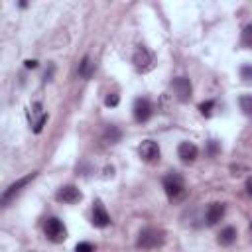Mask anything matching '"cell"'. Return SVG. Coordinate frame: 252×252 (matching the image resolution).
I'll list each match as a JSON object with an SVG mask.
<instances>
[{"instance_id":"cell-3","label":"cell","mask_w":252,"mask_h":252,"mask_svg":"<svg viewBox=\"0 0 252 252\" xmlns=\"http://www.w3.org/2000/svg\"><path fill=\"white\" fill-rule=\"evenodd\" d=\"M43 232H45V238L51 240V242H55V244H59V242H63L67 238V228H65V224L57 217H49L45 220Z\"/></svg>"},{"instance_id":"cell-20","label":"cell","mask_w":252,"mask_h":252,"mask_svg":"<svg viewBox=\"0 0 252 252\" xmlns=\"http://www.w3.org/2000/svg\"><path fill=\"white\" fill-rule=\"evenodd\" d=\"M75 252H94V246L91 242H79L75 246Z\"/></svg>"},{"instance_id":"cell-23","label":"cell","mask_w":252,"mask_h":252,"mask_svg":"<svg viewBox=\"0 0 252 252\" xmlns=\"http://www.w3.org/2000/svg\"><path fill=\"white\" fill-rule=\"evenodd\" d=\"M219 150H220L219 142H217V140H211V142H209V154H211V156H215Z\"/></svg>"},{"instance_id":"cell-5","label":"cell","mask_w":252,"mask_h":252,"mask_svg":"<svg viewBox=\"0 0 252 252\" xmlns=\"http://www.w3.org/2000/svg\"><path fill=\"white\" fill-rule=\"evenodd\" d=\"M171 89L175 93V96L181 100V102H187L191 98V93H193V87H191V81L187 77H175L171 81Z\"/></svg>"},{"instance_id":"cell-2","label":"cell","mask_w":252,"mask_h":252,"mask_svg":"<svg viewBox=\"0 0 252 252\" xmlns=\"http://www.w3.org/2000/svg\"><path fill=\"white\" fill-rule=\"evenodd\" d=\"M163 240H165V232L163 230L148 226V228L140 230L138 240H136V246L138 248H158V246L163 244Z\"/></svg>"},{"instance_id":"cell-21","label":"cell","mask_w":252,"mask_h":252,"mask_svg":"<svg viewBox=\"0 0 252 252\" xmlns=\"http://www.w3.org/2000/svg\"><path fill=\"white\" fill-rule=\"evenodd\" d=\"M240 77L244 81H252V65H242L240 67Z\"/></svg>"},{"instance_id":"cell-14","label":"cell","mask_w":252,"mask_h":252,"mask_svg":"<svg viewBox=\"0 0 252 252\" xmlns=\"http://www.w3.org/2000/svg\"><path fill=\"white\" fill-rule=\"evenodd\" d=\"M234 240H236V228H234V226L222 228L220 234H219V238H217V242H219L220 246H230Z\"/></svg>"},{"instance_id":"cell-16","label":"cell","mask_w":252,"mask_h":252,"mask_svg":"<svg viewBox=\"0 0 252 252\" xmlns=\"http://www.w3.org/2000/svg\"><path fill=\"white\" fill-rule=\"evenodd\" d=\"M238 104H240V110H242L246 116L252 114V94H242V96L238 98Z\"/></svg>"},{"instance_id":"cell-19","label":"cell","mask_w":252,"mask_h":252,"mask_svg":"<svg viewBox=\"0 0 252 252\" xmlns=\"http://www.w3.org/2000/svg\"><path fill=\"white\" fill-rule=\"evenodd\" d=\"M45 122H47V114H41V116H39V118L33 122V132H35V134H39Z\"/></svg>"},{"instance_id":"cell-4","label":"cell","mask_w":252,"mask_h":252,"mask_svg":"<svg viewBox=\"0 0 252 252\" xmlns=\"http://www.w3.org/2000/svg\"><path fill=\"white\" fill-rule=\"evenodd\" d=\"M132 63L134 67L140 71V73H148L156 67V57L154 53L146 47V45H140L136 51H134V57H132Z\"/></svg>"},{"instance_id":"cell-10","label":"cell","mask_w":252,"mask_h":252,"mask_svg":"<svg viewBox=\"0 0 252 252\" xmlns=\"http://www.w3.org/2000/svg\"><path fill=\"white\" fill-rule=\"evenodd\" d=\"M93 224L98 228H104L110 224V217H108L102 201H94V205H93Z\"/></svg>"},{"instance_id":"cell-26","label":"cell","mask_w":252,"mask_h":252,"mask_svg":"<svg viewBox=\"0 0 252 252\" xmlns=\"http://www.w3.org/2000/svg\"><path fill=\"white\" fill-rule=\"evenodd\" d=\"M250 230H252V222H250Z\"/></svg>"},{"instance_id":"cell-15","label":"cell","mask_w":252,"mask_h":252,"mask_svg":"<svg viewBox=\"0 0 252 252\" xmlns=\"http://www.w3.org/2000/svg\"><path fill=\"white\" fill-rule=\"evenodd\" d=\"M120 136H122V132H120L116 126H108V128L104 130V140H106V142H110V144L120 142Z\"/></svg>"},{"instance_id":"cell-12","label":"cell","mask_w":252,"mask_h":252,"mask_svg":"<svg viewBox=\"0 0 252 252\" xmlns=\"http://www.w3.org/2000/svg\"><path fill=\"white\" fill-rule=\"evenodd\" d=\"M224 217V203H211L207 207V213H205V219H207V224H217L219 220H222Z\"/></svg>"},{"instance_id":"cell-11","label":"cell","mask_w":252,"mask_h":252,"mask_svg":"<svg viewBox=\"0 0 252 252\" xmlns=\"http://www.w3.org/2000/svg\"><path fill=\"white\" fill-rule=\"evenodd\" d=\"M177 156L181 158V161H183V163H191V161H195V159H197L199 150H197V146H195V144H191V142H181V144H179V148H177Z\"/></svg>"},{"instance_id":"cell-17","label":"cell","mask_w":252,"mask_h":252,"mask_svg":"<svg viewBox=\"0 0 252 252\" xmlns=\"http://www.w3.org/2000/svg\"><path fill=\"white\" fill-rule=\"evenodd\" d=\"M242 45L252 47V24H246L242 30Z\"/></svg>"},{"instance_id":"cell-1","label":"cell","mask_w":252,"mask_h":252,"mask_svg":"<svg viewBox=\"0 0 252 252\" xmlns=\"http://www.w3.org/2000/svg\"><path fill=\"white\" fill-rule=\"evenodd\" d=\"M163 191L169 201H181L185 197V183L179 173H169L163 177Z\"/></svg>"},{"instance_id":"cell-6","label":"cell","mask_w":252,"mask_h":252,"mask_svg":"<svg viewBox=\"0 0 252 252\" xmlns=\"http://www.w3.org/2000/svg\"><path fill=\"white\" fill-rule=\"evenodd\" d=\"M138 154H140V158H142L144 161L156 163V161L159 159V146H158V142H154V140H144V142L140 144V148H138Z\"/></svg>"},{"instance_id":"cell-25","label":"cell","mask_w":252,"mask_h":252,"mask_svg":"<svg viewBox=\"0 0 252 252\" xmlns=\"http://www.w3.org/2000/svg\"><path fill=\"white\" fill-rule=\"evenodd\" d=\"M246 193H248V195L252 197V175H250V177L246 179Z\"/></svg>"},{"instance_id":"cell-8","label":"cell","mask_w":252,"mask_h":252,"mask_svg":"<svg viewBox=\"0 0 252 252\" xmlns=\"http://www.w3.org/2000/svg\"><path fill=\"white\" fill-rule=\"evenodd\" d=\"M81 191H79V187H75V185H63V187H59L57 189V193H55V199L59 201V203H77V201H81Z\"/></svg>"},{"instance_id":"cell-7","label":"cell","mask_w":252,"mask_h":252,"mask_svg":"<svg viewBox=\"0 0 252 252\" xmlns=\"http://www.w3.org/2000/svg\"><path fill=\"white\" fill-rule=\"evenodd\" d=\"M134 120L136 122H148L150 120V116H152V104H150V100L148 98H144V96H138L136 100H134Z\"/></svg>"},{"instance_id":"cell-13","label":"cell","mask_w":252,"mask_h":252,"mask_svg":"<svg viewBox=\"0 0 252 252\" xmlns=\"http://www.w3.org/2000/svg\"><path fill=\"white\" fill-rule=\"evenodd\" d=\"M93 73H94V63H93V59H91L89 55H85V57L81 59V63H79V77L91 79Z\"/></svg>"},{"instance_id":"cell-18","label":"cell","mask_w":252,"mask_h":252,"mask_svg":"<svg viewBox=\"0 0 252 252\" xmlns=\"http://www.w3.org/2000/svg\"><path fill=\"white\" fill-rule=\"evenodd\" d=\"M213 106H215V100H205V102H201V104H199V110H201V114H203V116H211Z\"/></svg>"},{"instance_id":"cell-9","label":"cell","mask_w":252,"mask_h":252,"mask_svg":"<svg viewBox=\"0 0 252 252\" xmlns=\"http://www.w3.org/2000/svg\"><path fill=\"white\" fill-rule=\"evenodd\" d=\"M35 175H37V173H28L26 177H20L16 183H12V185L2 193V205H8V203H10V199H12L16 193H20V191H22V187H26V185L35 177Z\"/></svg>"},{"instance_id":"cell-24","label":"cell","mask_w":252,"mask_h":252,"mask_svg":"<svg viewBox=\"0 0 252 252\" xmlns=\"http://www.w3.org/2000/svg\"><path fill=\"white\" fill-rule=\"evenodd\" d=\"M24 65H26V69H35L37 67V61L35 59H26Z\"/></svg>"},{"instance_id":"cell-22","label":"cell","mask_w":252,"mask_h":252,"mask_svg":"<svg viewBox=\"0 0 252 252\" xmlns=\"http://www.w3.org/2000/svg\"><path fill=\"white\" fill-rule=\"evenodd\" d=\"M118 102H120V96H118L116 93H112V94H108V96L104 98V104H106V106H118Z\"/></svg>"}]
</instances>
